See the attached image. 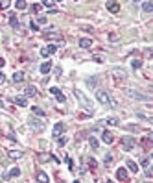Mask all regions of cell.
<instances>
[{"instance_id":"cell-5","label":"cell","mask_w":153,"mask_h":183,"mask_svg":"<svg viewBox=\"0 0 153 183\" xmlns=\"http://www.w3.org/2000/svg\"><path fill=\"white\" fill-rule=\"evenodd\" d=\"M109 96H111V94H107L105 91H96V100L100 104H103V106H107V104H109Z\"/></svg>"},{"instance_id":"cell-46","label":"cell","mask_w":153,"mask_h":183,"mask_svg":"<svg viewBox=\"0 0 153 183\" xmlns=\"http://www.w3.org/2000/svg\"><path fill=\"white\" fill-rule=\"evenodd\" d=\"M4 65H6V61H4V59H2V57H0V69H2V67H4Z\"/></svg>"},{"instance_id":"cell-25","label":"cell","mask_w":153,"mask_h":183,"mask_svg":"<svg viewBox=\"0 0 153 183\" xmlns=\"http://www.w3.org/2000/svg\"><path fill=\"white\" fill-rule=\"evenodd\" d=\"M107 106L111 107V109H116V107H118V100H115L113 96H109V104H107Z\"/></svg>"},{"instance_id":"cell-47","label":"cell","mask_w":153,"mask_h":183,"mask_svg":"<svg viewBox=\"0 0 153 183\" xmlns=\"http://www.w3.org/2000/svg\"><path fill=\"white\" fill-rule=\"evenodd\" d=\"M4 80H6V78H4V74L0 72V81H4Z\"/></svg>"},{"instance_id":"cell-40","label":"cell","mask_w":153,"mask_h":183,"mask_svg":"<svg viewBox=\"0 0 153 183\" xmlns=\"http://www.w3.org/2000/svg\"><path fill=\"white\" fill-rule=\"evenodd\" d=\"M56 100H57V102H61V104H63V102H65L66 98H65V94H63V92H59V94L56 96Z\"/></svg>"},{"instance_id":"cell-31","label":"cell","mask_w":153,"mask_h":183,"mask_svg":"<svg viewBox=\"0 0 153 183\" xmlns=\"http://www.w3.org/2000/svg\"><path fill=\"white\" fill-rule=\"evenodd\" d=\"M148 166H151V157H144L142 159V168H148Z\"/></svg>"},{"instance_id":"cell-28","label":"cell","mask_w":153,"mask_h":183,"mask_svg":"<svg viewBox=\"0 0 153 183\" xmlns=\"http://www.w3.org/2000/svg\"><path fill=\"white\" fill-rule=\"evenodd\" d=\"M9 24H11V28H19V19L15 17V15L9 17Z\"/></svg>"},{"instance_id":"cell-17","label":"cell","mask_w":153,"mask_h":183,"mask_svg":"<svg viewBox=\"0 0 153 183\" xmlns=\"http://www.w3.org/2000/svg\"><path fill=\"white\" fill-rule=\"evenodd\" d=\"M79 46H81V48H91L92 41H91V39H87V37H81L79 39Z\"/></svg>"},{"instance_id":"cell-32","label":"cell","mask_w":153,"mask_h":183,"mask_svg":"<svg viewBox=\"0 0 153 183\" xmlns=\"http://www.w3.org/2000/svg\"><path fill=\"white\" fill-rule=\"evenodd\" d=\"M41 9H42L41 4H31V13H39Z\"/></svg>"},{"instance_id":"cell-13","label":"cell","mask_w":153,"mask_h":183,"mask_svg":"<svg viewBox=\"0 0 153 183\" xmlns=\"http://www.w3.org/2000/svg\"><path fill=\"white\" fill-rule=\"evenodd\" d=\"M105 7H107L111 13H118V11H120V4L118 2H107V4H105Z\"/></svg>"},{"instance_id":"cell-19","label":"cell","mask_w":153,"mask_h":183,"mask_svg":"<svg viewBox=\"0 0 153 183\" xmlns=\"http://www.w3.org/2000/svg\"><path fill=\"white\" fill-rule=\"evenodd\" d=\"M22 80H24V72H22V71H19V72L13 74V83H21Z\"/></svg>"},{"instance_id":"cell-38","label":"cell","mask_w":153,"mask_h":183,"mask_svg":"<svg viewBox=\"0 0 153 183\" xmlns=\"http://www.w3.org/2000/svg\"><path fill=\"white\" fill-rule=\"evenodd\" d=\"M57 144H59V146H65V144H66V137H57Z\"/></svg>"},{"instance_id":"cell-4","label":"cell","mask_w":153,"mask_h":183,"mask_svg":"<svg viewBox=\"0 0 153 183\" xmlns=\"http://www.w3.org/2000/svg\"><path fill=\"white\" fill-rule=\"evenodd\" d=\"M76 98L79 100V102H81V104H83V106L87 107L89 111L92 113V104H91V100H87V98H85V94H83V92H81V91H76Z\"/></svg>"},{"instance_id":"cell-26","label":"cell","mask_w":153,"mask_h":183,"mask_svg":"<svg viewBox=\"0 0 153 183\" xmlns=\"http://www.w3.org/2000/svg\"><path fill=\"white\" fill-rule=\"evenodd\" d=\"M87 85H89L91 89H94V87L98 85V78H96V76H94V78H89V80H87Z\"/></svg>"},{"instance_id":"cell-42","label":"cell","mask_w":153,"mask_h":183,"mask_svg":"<svg viewBox=\"0 0 153 183\" xmlns=\"http://www.w3.org/2000/svg\"><path fill=\"white\" fill-rule=\"evenodd\" d=\"M30 28L33 30V32H37V30H39V24H37V22H30Z\"/></svg>"},{"instance_id":"cell-6","label":"cell","mask_w":153,"mask_h":183,"mask_svg":"<svg viewBox=\"0 0 153 183\" xmlns=\"http://www.w3.org/2000/svg\"><path fill=\"white\" fill-rule=\"evenodd\" d=\"M30 128L33 131H42L44 130V124H42L41 120H37V118H30Z\"/></svg>"},{"instance_id":"cell-24","label":"cell","mask_w":153,"mask_h":183,"mask_svg":"<svg viewBox=\"0 0 153 183\" xmlns=\"http://www.w3.org/2000/svg\"><path fill=\"white\" fill-rule=\"evenodd\" d=\"M21 157H22V152H19V150L9 152V159H21Z\"/></svg>"},{"instance_id":"cell-15","label":"cell","mask_w":153,"mask_h":183,"mask_svg":"<svg viewBox=\"0 0 153 183\" xmlns=\"http://www.w3.org/2000/svg\"><path fill=\"white\" fill-rule=\"evenodd\" d=\"M39 71H41V74H48L52 71V61H44V63L39 67Z\"/></svg>"},{"instance_id":"cell-23","label":"cell","mask_w":153,"mask_h":183,"mask_svg":"<svg viewBox=\"0 0 153 183\" xmlns=\"http://www.w3.org/2000/svg\"><path fill=\"white\" fill-rule=\"evenodd\" d=\"M15 7H17V9H26V7H28V2H24V0H19V2H15Z\"/></svg>"},{"instance_id":"cell-43","label":"cell","mask_w":153,"mask_h":183,"mask_svg":"<svg viewBox=\"0 0 153 183\" xmlns=\"http://www.w3.org/2000/svg\"><path fill=\"white\" fill-rule=\"evenodd\" d=\"M50 92H52V94H56V96H57V94H59L61 91H59V89H57V87H50Z\"/></svg>"},{"instance_id":"cell-10","label":"cell","mask_w":153,"mask_h":183,"mask_svg":"<svg viewBox=\"0 0 153 183\" xmlns=\"http://www.w3.org/2000/svg\"><path fill=\"white\" fill-rule=\"evenodd\" d=\"M116 178H118V181H127L129 180L127 170H125V168H118V170H116Z\"/></svg>"},{"instance_id":"cell-20","label":"cell","mask_w":153,"mask_h":183,"mask_svg":"<svg viewBox=\"0 0 153 183\" xmlns=\"http://www.w3.org/2000/svg\"><path fill=\"white\" fill-rule=\"evenodd\" d=\"M136 116H138V118H144V120H153V115L151 113H142V111H136Z\"/></svg>"},{"instance_id":"cell-27","label":"cell","mask_w":153,"mask_h":183,"mask_svg":"<svg viewBox=\"0 0 153 183\" xmlns=\"http://www.w3.org/2000/svg\"><path fill=\"white\" fill-rule=\"evenodd\" d=\"M31 111H33V115H37V116H46V113L42 111L41 107H35L33 106V107H31Z\"/></svg>"},{"instance_id":"cell-3","label":"cell","mask_w":153,"mask_h":183,"mask_svg":"<svg viewBox=\"0 0 153 183\" xmlns=\"http://www.w3.org/2000/svg\"><path fill=\"white\" fill-rule=\"evenodd\" d=\"M120 144H122V148H124L125 152H131L133 148L136 146V141H135V139H131V137H124L122 141H120Z\"/></svg>"},{"instance_id":"cell-41","label":"cell","mask_w":153,"mask_h":183,"mask_svg":"<svg viewBox=\"0 0 153 183\" xmlns=\"http://www.w3.org/2000/svg\"><path fill=\"white\" fill-rule=\"evenodd\" d=\"M46 22H48V19H46V17H39L37 19V24H46Z\"/></svg>"},{"instance_id":"cell-9","label":"cell","mask_w":153,"mask_h":183,"mask_svg":"<svg viewBox=\"0 0 153 183\" xmlns=\"http://www.w3.org/2000/svg\"><path fill=\"white\" fill-rule=\"evenodd\" d=\"M24 96H26V98H31V96H37V87H35V85H28V87L24 89Z\"/></svg>"},{"instance_id":"cell-14","label":"cell","mask_w":153,"mask_h":183,"mask_svg":"<svg viewBox=\"0 0 153 183\" xmlns=\"http://www.w3.org/2000/svg\"><path fill=\"white\" fill-rule=\"evenodd\" d=\"M63 131H65V124H63V122H57L56 126H54V137L57 139V137L63 133Z\"/></svg>"},{"instance_id":"cell-21","label":"cell","mask_w":153,"mask_h":183,"mask_svg":"<svg viewBox=\"0 0 153 183\" xmlns=\"http://www.w3.org/2000/svg\"><path fill=\"white\" fill-rule=\"evenodd\" d=\"M103 124H109V126H120V120L116 118V116H109Z\"/></svg>"},{"instance_id":"cell-37","label":"cell","mask_w":153,"mask_h":183,"mask_svg":"<svg viewBox=\"0 0 153 183\" xmlns=\"http://www.w3.org/2000/svg\"><path fill=\"white\" fill-rule=\"evenodd\" d=\"M118 35H116V33H109V41H111V43H116V41H118Z\"/></svg>"},{"instance_id":"cell-8","label":"cell","mask_w":153,"mask_h":183,"mask_svg":"<svg viewBox=\"0 0 153 183\" xmlns=\"http://www.w3.org/2000/svg\"><path fill=\"white\" fill-rule=\"evenodd\" d=\"M19 176H21V168H11L9 172H6V174H4V181L11 180V178H19Z\"/></svg>"},{"instance_id":"cell-11","label":"cell","mask_w":153,"mask_h":183,"mask_svg":"<svg viewBox=\"0 0 153 183\" xmlns=\"http://www.w3.org/2000/svg\"><path fill=\"white\" fill-rule=\"evenodd\" d=\"M37 181H39V183H50L48 174H46L44 170H39V172H37Z\"/></svg>"},{"instance_id":"cell-39","label":"cell","mask_w":153,"mask_h":183,"mask_svg":"<svg viewBox=\"0 0 153 183\" xmlns=\"http://www.w3.org/2000/svg\"><path fill=\"white\" fill-rule=\"evenodd\" d=\"M7 7H9V2H7V0H2V2H0V9H7Z\"/></svg>"},{"instance_id":"cell-29","label":"cell","mask_w":153,"mask_h":183,"mask_svg":"<svg viewBox=\"0 0 153 183\" xmlns=\"http://www.w3.org/2000/svg\"><path fill=\"white\" fill-rule=\"evenodd\" d=\"M125 130H129V131H135V133H138L140 131V126H133V124H125Z\"/></svg>"},{"instance_id":"cell-35","label":"cell","mask_w":153,"mask_h":183,"mask_svg":"<svg viewBox=\"0 0 153 183\" xmlns=\"http://www.w3.org/2000/svg\"><path fill=\"white\" fill-rule=\"evenodd\" d=\"M87 163H89V166H91V168H96V166H98L96 159H92V157H89V159H87Z\"/></svg>"},{"instance_id":"cell-16","label":"cell","mask_w":153,"mask_h":183,"mask_svg":"<svg viewBox=\"0 0 153 183\" xmlns=\"http://www.w3.org/2000/svg\"><path fill=\"white\" fill-rule=\"evenodd\" d=\"M125 166H127L131 172H138V165H136L135 161H131V159H127V161H125Z\"/></svg>"},{"instance_id":"cell-22","label":"cell","mask_w":153,"mask_h":183,"mask_svg":"<svg viewBox=\"0 0 153 183\" xmlns=\"http://www.w3.org/2000/svg\"><path fill=\"white\" fill-rule=\"evenodd\" d=\"M142 9L146 11V13H151L153 11V2H150V0H148V2H142Z\"/></svg>"},{"instance_id":"cell-33","label":"cell","mask_w":153,"mask_h":183,"mask_svg":"<svg viewBox=\"0 0 153 183\" xmlns=\"http://www.w3.org/2000/svg\"><path fill=\"white\" fill-rule=\"evenodd\" d=\"M89 142H91V146L94 148V150L100 146V142H98V139H96V137H91V139H89Z\"/></svg>"},{"instance_id":"cell-48","label":"cell","mask_w":153,"mask_h":183,"mask_svg":"<svg viewBox=\"0 0 153 183\" xmlns=\"http://www.w3.org/2000/svg\"><path fill=\"white\" fill-rule=\"evenodd\" d=\"M107 183H115V181H111V180H109V181H107Z\"/></svg>"},{"instance_id":"cell-12","label":"cell","mask_w":153,"mask_h":183,"mask_svg":"<svg viewBox=\"0 0 153 183\" xmlns=\"http://www.w3.org/2000/svg\"><path fill=\"white\" fill-rule=\"evenodd\" d=\"M101 141H103L105 144H113V142H115V137H113V133H109V131H103V133H101Z\"/></svg>"},{"instance_id":"cell-7","label":"cell","mask_w":153,"mask_h":183,"mask_svg":"<svg viewBox=\"0 0 153 183\" xmlns=\"http://www.w3.org/2000/svg\"><path fill=\"white\" fill-rule=\"evenodd\" d=\"M56 50H57L56 45H48V46H44V48L41 50V56H42V57H48V56H52Z\"/></svg>"},{"instance_id":"cell-36","label":"cell","mask_w":153,"mask_h":183,"mask_svg":"<svg viewBox=\"0 0 153 183\" xmlns=\"http://www.w3.org/2000/svg\"><path fill=\"white\" fill-rule=\"evenodd\" d=\"M103 163H105V165H111V163H113V155L111 154H107V155H105V159H103Z\"/></svg>"},{"instance_id":"cell-2","label":"cell","mask_w":153,"mask_h":183,"mask_svg":"<svg viewBox=\"0 0 153 183\" xmlns=\"http://www.w3.org/2000/svg\"><path fill=\"white\" fill-rule=\"evenodd\" d=\"M111 76H113V80H116V81L127 80V71H124V69L116 67V69H113V71H111Z\"/></svg>"},{"instance_id":"cell-1","label":"cell","mask_w":153,"mask_h":183,"mask_svg":"<svg viewBox=\"0 0 153 183\" xmlns=\"http://www.w3.org/2000/svg\"><path fill=\"white\" fill-rule=\"evenodd\" d=\"M124 94H125V96H129V98H133V100H138V102H148V104L151 102V96L142 94L140 91H136V89H131V87H124Z\"/></svg>"},{"instance_id":"cell-44","label":"cell","mask_w":153,"mask_h":183,"mask_svg":"<svg viewBox=\"0 0 153 183\" xmlns=\"http://www.w3.org/2000/svg\"><path fill=\"white\" fill-rule=\"evenodd\" d=\"M146 176H148V178H151V176H153V172H151V166H148V168H146Z\"/></svg>"},{"instance_id":"cell-18","label":"cell","mask_w":153,"mask_h":183,"mask_svg":"<svg viewBox=\"0 0 153 183\" xmlns=\"http://www.w3.org/2000/svg\"><path fill=\"white\" fill-rule=\"evenodd\" d=\"M15 104L21 106V107H26L28 106V100H26V96H17V98H15Z\"/></svg>"},{"instance_id":"cell-30","label":"cell","mask_w":153,"mask_h":183,"mask_svg":"<svg viewBox=\"0 0 153 183\" xmlns=\"http://www.w3.org/2000/svg\"><path fill=\"white\" fill-rule=\"evenodd\" d=\"M131 67L136 71V69H140V67H142V61H140V59H133V61H131Z\"/></svg>"},{"instance_id":"cell-34","label":"cell","mask_w":153,"mask_h":183,"mask_svg":"<svg viewBox=\"0 0 153 183\" xmlns=\"http://www.w3.org/2000/svg\"><path fill=\"white\" fill-rule=\"evenodd\" d=\"M41 6H44V7H48V9H50V7L56 6V2H54V0H44V2H42Z\"/></svg>"},{"instance_id":"cell-45","label":"cell","mask_w":153,"mask_h":183,"mask_svg":"<svg viewBox=\"0 0 153 183\" xmlns=\"http://www.w3.org/2000/svg\"><path fill=\"white\" fill-rule=\"evenodd\" d=\"M50 155H39V161H48Z\"/></svg>"}]
</instances>
